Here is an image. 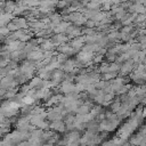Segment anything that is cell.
Segmentation results:
<instances>
[{
    "mask_svg": "<svg viewBox=\"0 0 146 146\" xmlns=\"http://www.w3.org/2000/svg\"><path fill=\"white\" fill-rule=\"evenodd\" d=\"M16 2L13 0H7L5 2V11L6 13H14V10L16 9Z\"/></svg>",
    "mask_w": 146,
    "mask_h": 146,
    "instance_id": "1",
    "label": "cell"
},
{
    "mask_svg": "<svg viewBox=\"0 0 146 146\" xmlns=\"http://www.w3.org/2000/svg\"><path fill=\"white\" fill-rule=\"evenodd\" d=\"M124 16H125V11H124V9H122V10H120L119 13L115 14V17H116L117 19H122Z\"/></svg>",
    "mask_w": 146,
    "mask_h": 146,
    "instance_id": "2",
    "label": "cell"
},
{
    "mask_svg": "<svg viewBox=\"0 0 146 146\" xmlns=\"http://www.w3.org/2000/svg\"><path fill=\"white\" fill-rule=\"evenodd\" d=\"M66 5H67V1L66 0H58L57 3H56V6L59 7V8H64Z\"/></svg>",
    "mask_w": 146,
    "mask_h": 146,
    "instance_id": "3",
    "label": "cell"
},
{
    "mask_svg": "<svg viewBox=\"0 0 146 146\" xmlns=\"http://www.w3.org/2000/svg\"><path fill=\"white\" fill-rule=\"evenodd\" d=\"M86 24H87V26H88V27H92V26L95 25V22L91 19V21H87V22H86Z\"/></svg>",
    "mask_w": 146,
    "mask_h": 146,
    "instance_id": "4",
    "label": "cell"
}]
</instances>
